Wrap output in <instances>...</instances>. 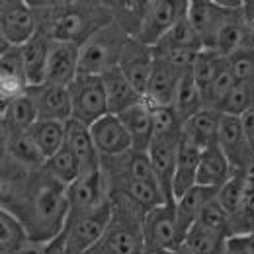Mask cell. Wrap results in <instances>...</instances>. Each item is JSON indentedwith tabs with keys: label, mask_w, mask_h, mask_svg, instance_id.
Wrapping results in <instances>:
<instances>
[{
	"label": "cell",
	"mask_w": 254,
	"mask_h": 254,
	"mask_svg": "<svg viewBox=\"0 0 254 254\" xmlns=\"http://www.w3.org/2000/svg\"><path fill=\"white\" fill-rule=\"evenodd\" d=\"M0 209L24 223L33 245L47 247L61 237L70 203L66 186L53 180L43 168L30 170L2 157Z\"/></svg>",
	"instance_id": "obj_1"
},
{
	"label": "cell",
	"mask_w": 254,
	"mask_h": 254,
	"mask_svg": "<svg viewBox=\"0 0 254 254\" xmlns=\"http://www.w3.org/2000/svg\"><path fill=\"white\" fill-rule=\"evenodd\" d=\"M30 4L37 32L53 41L82 45L90 35L114 22L106 0H41Z\"/></svg>",
	"instance_id": "obj_2"
},
{
	"label": "cell",
	"mask_w": 254,
	"mask_h": 254,
	"mask_svg": "<svg viewBox=\"0 0 254 254\" xmlns=\"http://www.w3.org/2000/svg\"><path fill=\"white\" fill-rule=\"evenodd\" d=\"M112 219L102 239L86 254H141L145 249V215L129 195L110 193Z\"/></svg>",
	"instance_id": "obj_3"
},
{
	"label": "cell",
	"mask_w": 254,
	"mask_h": 254,
	"mask_svg": "<svg viewBox=\"0 0 254 254\" xmlns=\"http://www.w3.org/2000/svg\"><path fill=\"white\" fill-rule=\"evenodd\" d=\"M129 39L116 22H110L80 45V74L102 76L120 64Z\"/></svg>",
	"instance_id": "obj_4"
},
{
	"label": "cell",
	"mask_w": 254,
	"mask_h": 254,
	"mask_svg": "<svg viewBox=\"0 0 254 254\" xmlns=\"http://www.w3.org/2000/svg\"><path fill=\"white\" fill-rule=\"evenodd\" d=\"M112 219V201L94 209H70L59 241L70 254H86L106 233Z\"/></svg>",
	"instance_id": "obj_5"
},
{
	"label": "cell",
	"mask_w": 254,
	"mask_h": 254,
	"mask_svg": "<svg viewBox=\"0 0 254 254\" xmlns=\"http://www.w3.org/2000/svg\"><path fill=\"white\" fill-rule=\"evenodd\" d=\"M68 94L72 106V120L82 126L92 127L98 120L110 114L102 76L78 74L68 86Z\"/></svg>",
	"instance_id": "obj_6"
},
{
	"label": "cell",
	"mask_w": 254,
	"mask_h": 254,
	"mask_svg": "<svg viewBox=\"0 0 254 254\" xmlns=\"http://www.w3.org/2000/svg\"><path fill=\"white\" fill-rule=\"evenodd\" d=\"M102 174H104V180L108 184V191L120 190L122 186H126L129 182H135V180L157 182L149 153L147 151H135V149L122 153L118 157L102 159Z\"/></svg>",
	"instance_id": "obj_7"
},
{
	"label": "cell",
	"mask_w": 254,
	"mask_h": 254,
	"mask_svg": "<svg viewBox=\"0 0 254 254\" xmlns=\"http://www.w3.org/2000/svg\"><path fill=\"white\" fill-rule=\"evenodd\" d=\"M37 33L32 4L26 0L0 2V51L14 45L22 47Z\"/></svg>",
	"instance_id": "obj_8"
},
{
	"label": "cell",
	"mask_w": 254,
	"mask_h": 254,
	"mask_svg": "<svg viewBox=\"0 0 254 254\" xmlns=\"http://www.w3.org/2000/svg\"><path fill=\"white\" fill-rule=\"evenodd\" d=\"M190 0H151L145 22L135 39L149 47H157L160 39L172 30V26L186 16Z\"/></svg>",
	"instance_id": "obj_9"
},
{
	"label": "cell",
	"mask_w": 254,
	"mask_h": 254,
	"mask_svg": "<svg viewBox=\"0 0 254 254\" xmlns=\"http://www.w3.org/2000/svg\"><path fill=\"white\" fill-rule=\"evenodd\" d=\"M182 245L184 241L178 227L176 201H166L145 215V247L176 251Z\"/></svg>",
	"instance_id": "obj_10"
},
{
	"label": "cell",
	"mask_w": 254,
	"mask_h": 254,
	"mask_svg": "<svg viewBox=\"0 0 254 254\" xmlns=\"http://www.w3.org/2000/svg\"><path fill=\"white\" fill-rule=\"evenodd\" d=\"M186 72H190V70H184L155 53L153 72H151V78H149V84L145 90L147 104L153 108L172 106L176 92H178V86H180L182 78L186 76Z\"/></svg>",
	"instance_id": "obj_11"
},
{
	"label": "cell",
	"mask_w": 254,
	"mask_h": 254,
	"mask_svg": "<svg viewBox=\"0 0 254 254\" xmlns=\"http://www.w3.org/2000/svg\"><path fill=\"white\" fill-rule=\"evenodd\" d=\"M78 74H80V45L68 41H53L43 84L68 88Z\"/></svg>",
	"instance_id": "obj_12"
},
{
	"label": "cell",
	"mask_w": 254,
	"mask_h": 254,
	"mask_svg": "<svg viewBox=\"0 0 254 254\" xmlns=\"http://www.w3.org/2000/svg\"><path fill=\"white\" fill-rule=\"evenodd\" d=\"M153 64H155V47H149L141 43L139 39L129 37L118 68L143 96H145L151 72H153Z\"/></svg>",
	"instance_id": "obj_13"
},
{
	"label": "cell",
	"mask_w": 254,
	"mask_h": 254,
	"mask_svg": "<svg viewBox=\"0 0 254 254\" xmlns=\"http://www.w3.org/2000/svg\"><path fill=\"white\" fill-rule=\"evenodd\" d=\"M229 10L231 8H225L219 0H190L188 2V20L195 28V32L199 33L205 49L215 47L217 33L221 30Z\"/></svg>",
	"instance_id": "obj_14"
},
{
	"label": "cell",
	"mask_w": 254,
	"mask_h": 254,
	"mask_svg": "<svg viewBox=\"0 0 254 254\" xmlns=\"http://www.w3.org/2000/svg\"><path fill=\"white\" fill-rule=\"evenodd\" d=\"M217 145L223 149L227 159L231 160L235 170H245L249 166V162L254 159V151L249 145V139L245 135V127H243L241 118L221 114Z\"/></svg>",
	"instance_id": "obj_15"
},
{
	"label": "cell",
	"mask_w": 254,
	"mask_h": 254,
	"mask_svg": "<svg viewBox=\"0 0 254 254\" xmlns=\"http://www.w3.org/2000/svg\"><path fill=\"white\" fill-rule=\"evenodd\" d=\"M180 143L182 139H153L149 147L153 172H155L160 190L164 191L166 201H176L174 199V172H176Z\"/></svg>",
	"instance_id": "obj_16"
},
{
	"label": "cell",
	"mask_w": 254,
	"mask_h": 254,
	"mask_svg": "<svg viewBox=\"0 0 254 254\" xmlns=\"http://www.w3.org/2000/svg\"><path fill=\"white\" fill-rule=\"evenodd\" d=\"M90 133H92L94 145L102 159L118 157L133 149L131 137L127 133L124 122L120 120V116H114V114L104 116L90 127Z\"/></svg>",
	"instance_id": "obj_17"
},
{
	"label": "cell",
	"mask_w": 254,
	"mask_h": 254,
	"mask_svg": "<svg viewBox=\"0 0 254 254\" xmlns=\"http://www.w3.org/2000/svg\"><path fill=\"white\" fill-rule=\"evenodd\" d=\"M28 94L35 104L39 120H51V122H63V124L72 120L68 88L39 84V86H30Z\"/></svg>",
	"instance_id": "obj_18"
},
{
	"label": "cell",
	"mask_w": 254,
	"mask_h": 254,
	"mask_svg": "<svg viewBox=\"0 0 254 254\" xmlns=\"http://www.w3.org/2000/svg\"><path fill=\"white\" fill-rule=\"evenodd\" d=\"M66 193L70 209H94L110 201V191L102 170L80 174V178L66 188Z\"/></svg>",
	"instance_id": "obj_19"
},
{
	"label": "cell",
	"mask_w": 254,
	"mask_h": 254,
	"mask_svg": "<svg viewBox=\"0 0 254 254\" xmlns=\"http://www.w3.org/2000/svg\"><path fill=\"white\" fill-rule=\"evenodd\" d=\"M102 82H104V90L108 98V110L114 116H120L127 110L135 108L137 104L145 102V96L127 80V76L118 66L104 72Z\"/></svg>",
	"instance_id": "obj_20"
},
{
	"label": "cell",
	"mask_w": 254,
	"mask_h": 254,
	"mask_svg": "<svg viewBox=\"0 0 254 254\" xmlns=\"http://www.w3.org/2000/svg\"><path fill=\"white\" fill-rule=\"evenodd\" d=\"M64 145L78 159L80 166H82V174L84 172H98V170H102V157H100V153L96 149L90 127L82 126V124H78L74 120L66 122Z\"/></svg>",
	"instance_id": "obj_21"
},
{
	"label": "cell",
	"mask_w": 254,
	"mask_h": 254,
	"mask_svg": "<svg viewBox=\"0 0 254 254\" xmlns=\"http://www.w3.org/2000/svg\"><path fill=\"white\" fill-rule=\"evenodd\" d=\"M219 188H207V186H193L182 197L176 199V215H178V227L182 241L190 233V229L197 223L201 211L217 197Z\"/></svg>",
	"instance_id": "obj_22"
},
{
	"label": "cell",
	"mask_w": 254,
	"mask_h": 254,
	"mask_svg": "<svg viewBox=\"0 0 254 254\" xmlns=\"http://www.w3.org/2000/svg\"><path fill=\"white\" fill-rule=\"evenodd\" d=\"M233 174L235 168L217 143L201 151L199 168H197V186L221 188Z\"/></svg>",
	"instance_id": "obj_23"
},
{
	"label": "cell",
	"mask_w": 254,
	"mask_h": 254,
	"mask_svg": "<svg viewBox=\"0 0 254 254\" xmlns=\"http://www.w3.org/2000/svg\"><path fill=\"white\" fill-rule=\"evenodd\" d=\"M37 110L35 104L26 92L20 98L10 100L8 104H2V114H0V133L10 135V133H26L37 122Z\"/></svg>",
	"instance_id": "obj_24"
},
{
	"label": "cell",
	"mask_w": 254,
	"mask_h": 254,
	"mask_svg": "<svg viewBox=\"0 0 254 254\" xmlns=\"http://www.w3.org/2000/svg\"><path fill=\"white\" fill-rule=\"evenodd\" d=\"M53 39L45 33L37 32L28 43L22 45V59H24V70L30 86H39L45 82V68L51 51Z\"/></svg>",
	"instance_id": "obj_25"
},
{
	"label": "cell",
	"mask_w": 254,
	"mask_h": 254,
	"mask_svg": "<svg viewBox=\"0 0 254 254\" xmlns=\"http://www.w3.org/2000/svg\"><path fill=\"white\" fill-rule=\"evenodd\" d=\"M219 122H221V114L219 112L203 108L201 112H197L195 116H191L190 120L184 122L182 137L188 143L195 145L197 149L203 151V149H207V147L217 143Z\"/></svg>",
	"instance_id": "obj_26"
},
{
	"label": "cell",
	"mask_w": 254,
	"mask_h": 254,
	"mask_svg": "<svg viewBox=\"0 0 254 254\" xmlns=\"http://www.w3.org/2000/svg\"><path fill=\"white\" fill-rule=\"evenodd\" d=\"M120 120L124 122L127 133L131 137L133 149L149 153V147L153 143V110L147 104V100L124 114H120Z\"/></svg>",
	"instance_id": "obj_27"
},
{
	"label": "cell",
	"mask_w": 254,
	"mask_h": 254,
	"mask_svg": "<svg viewBox=\"0 0 254 254\" xmlns=\"http://www.w3.org/2000/svg\"><path fill=\"white\" fill-rule=\"evenodd\" d=\"M245 6V2H243ZM243 6L231 8L227 12V18L223 22L221 30L215 39V51L221 53L223 57H231L233 53L249 47L247 41V30H245V18H243Z\"/></svg>",
	"instance_id": "obj_28"
},
{
	"label": "cell",
	"mask_w": 254,
	"mask_h": 254,
	"mask_svg": "<svg viewBox=\"0 0 254 254\" xmlns=\"http://www.w3.org/2000/svg\"><path fill=\"white\" fill-rule=\"evenodd\" d=\"M201 149L188 143L182 137L178 160H176V172H174V199L182 197L188 190L197 186V168H199Z\"/></svg>",
	"instance_id": "obj_29"
},
{
	"label": "cell",
	"mask_w": 254,
	"mask_h": 254,
	"mask_svg": "<svg viewBox=\"0 0 254 254\" xmlns=\"http://www.w3.org/2000/svg\"><path fill=\"white\" fill-rule=\"evenodd\" d=\"M2 157L16 160L30 170H39L45 164V157L39 153L28 131L2 135Z\"/></svg>",
	"instance_id": "obj_30"
},
{
	"label": "cell",
	"mask_w": 254,
	"mask_h": 254,
	"mask_svg": "<svg viewBox=\"0 0 254 254\" xmlns=\"http://www.w3.org/2000/svg\"><path fill=\"white\" fill-rule=\"evenodd\" d=\"M114 22L129 35L137 37L141 30L151 0H106Z\"/></svg>",
	"instance_id": "obj_31"
},
{
	"label": "cell",
	"mask_w": 254,
	"mask_h": 254,
	"mask_svg": "<svg viewBox=\"0 0 254 254\" xmlns=\"http://www.w3.org/2000/svg\"><path fill=\"white\" fill-rule=\"evenodd\" d=\"M157 51H190V53H199L203 51V41L199 37V33L195 32V28L191 26V22L188 20V12L186 16H182L172 30L166 33L160 43L155 47Z\"/></svg>",
	"instance_id": "obj_32"
},
{
	"label": "cell",
	"mask_w": 254,
	"mask_h": 254,
	"mask_svg": "<svg viewBox=\"0 0 254 254\" xmlns=\"http://www.w3.org/2000/svg\"><path fill=\"white\" fill-rule=\"evenodd\" d=\"M28 133L33 139L35 147L39 149V153L47 160L64 147L66 124H63V122H51V120H37Z\"/></svg>",
	"instance_id": "obj_33"
},
{
	"label": "cell",
	"mask_w": 254,
	"mask_h": 254,
	"mask_svg": "<svg viewBox=\"0 0 254 254\" xmlns=\"http://www.w3.org/2000/svg\"><path fill=\"white\" fill-rule=\"evenodd\" d=\"M227 239H229V235L195 223L190 229V233L186 235L182 247H186L191 254H225L227 253Z\"/></svg>",
	"instance_id": "obj_34"
},
{
	"label": "cell",
	"mask_w": 254,
	"mask_h": 254,
	"mask_svg": "<svg viewBox=\"0 0 254 254\" xmlns=\"http://www.w3.org/2000/svg\"><path fill=\"white\" fill-rule=\"evenodd\" d=\"M33 245L28 229L16 215L6 209H0V254L18 253Z\"/></svg>",
	"instance_id": "obj_35"
},
{
	"label": "cell",
	"mask_w": 254,
	"mask_h": 254,
	"mask_svg": "<svg viewBox=\"0 0 254 254\" xmlns=\"http://www.w3.org/2000/svg\"><path fill=\"white\" fill-rule=\"evenodd\" d=\"M43 170H45L53 180H57L59 184H63L66 188H68L70 184H74V182L80 178V174H82L80 162H78V159L74 157V153H72L66 145H64L59 153H55L51 159L45 160Z\"/></svg>",
	"instance_id": "obj_36"
},
{
	"label": "cell",
	"mask_w": 254,
	"mask_h": 254,
	"mask_svg": "<svg viewBox=\"0 0 254 254\" xmlns=\"http://www.w3.org/2000/svg\"><path fill=\"white\" fill-rule=\"evenodd\" d=\"M225 64H227V57H223L215 49L199 51V55L193 63V68H191V76L201 92L217 78V74L225 68Z\"/></svg>",
	"instance_id": "obj_37"
},
{
	"label": "cell",
	"mask_w": 254,
	"mask_h": 254,
	"mask_svg": "<svg viewBox=\"0 0 254 254\" xmlns=\"http://www.w3.org/2000/svg\"><path fill=\"white\" fill-rule=\"evenodd\" d=\"M172 108L178 112V116L186 122L190 120L191 116H195L197 112L203 110V98H201V90L197 88L193 76H191V70L186 72V76L182 78L180 86H178V92L174 98V104Z\"/></svg>",
	"instance_id": "obj_38"
},
{
	"label": "cell",
	"mask_w": 254,
	"mask_h": 254,
	"mask_svg": "<svg viewBox=\"0 0 254 254\" xmlns=\"http://www.w3.org/2000/svg\"><path fill=\"white\" fill-rule=\"evenodd\" d=\"M153 139H182L184 120L178 116V112L168 108H153Z\"/></svg>",
	"instance_id": "obj_39"
},
{
	"label": "cell",
	"mask_w": 254,
	"mask_h": 254,
	"mask_svg": "<svg viewBox=\"0 0 254 254\" xmlns=\"http://www.w3.org/2000/svg\"><path fill=\"white\" fill-rule=\"evenodd\" d=\"M254 108V82H237L219 108V114L243 118Z\"/></svg>",
	"instance_id": "obj_40"
},
{
	"label": "cell",
	"mask_w": 254,
	"mask_h": 254,
	"mask_svg": "<svg viewBox=\"0 0 254 254\" xmlns=\"http://www.w3.org/2000/svg\"><path fill=\"white\" fill-rule=\"evenodd\" d=\"M254 233V182L247 178V193L239 209L229 217V237Z\"/></svg>",
	"instance_id": "obj_41"
},
{
	"label": "cell",
	"mask_w": 254,
	"mask_h": 254,
	"mask_svg": "<svg viewBox=\"0 0 254 254\" xmlns=\"http://www.w3.org/2000/svg\"><path fill=\"white\" fill-rule=\"evenodd\" d=\"M245 193H247V176H245L243 170H235V174L217 191V201L223 205V209L229 213V217L239 209Z\"/></svg>",
	"instance_id": "obj_42"
},
{
	"label": "cell",
	"mask_w": 254,
	"mask_h": 254,
	"mask_svg": "<svg viewBox=\"0 0 254 254\" xmlns=\"http://www.w3.org/2000/svg\"><path fill=\"white\" fill-rule=\"evenodd\" d=\"M0 78L20 80V82L28 84L26 70H24V59H22V47L10 45L0 51Z\"/></svg>",
	"instance_id": "obj_43"
},
{
	"label": "cell",
	"mask_w": 254,
	"mask_h": 254,
	"mask_svg": "<svg viewBox=\"0 0 254 254\" xmlns=\"http://www.w3.org/2000/svg\"><path fill=\"white\" fill-rule=\"evenodd\" d=\"M227 61L237 82H254V47H245L233 53Z\"/></svg>",
	"instance_id": "obj_44"
},
{
	"label": "cell",
	"mask_w": 254,
	"mask_h": 254,
	"mask_svg": "<svg viewBox=\"0 0 254 254\" xmlns=\"http://www.w3.org/2000/svg\"><path fill=\"white\" fill-rule=\"evenodd\" d=\"M197 223L203 225V227H207V229H213V231H219V233L229 235V213L223 209V205L217 201V197L201 211Z\"/></svg>",
	"instance_id": "obj_45"
},
{
	"label": "cell",
	"mask_w": 254,
	"mask_h": 254,
	"mask_svg": "<svg viewBox=\"0 0 254 254\" xmlns=\"http://www.w3.org/2000/svg\"><path fill=\"white\" fill-rule=\"evenodd\" d=\"M227 254H254V233L231 235L227 239Z\"/></svg>",
	"instance_id": "obj_46"
},
{
	"label": "cell",
	"mask_w": 254,
	"mask_h": 254,
	"mask_svg": "<svg viewBox=\"0 0 254 254\" xmlns=\"http://www.w3.org/2000/svg\"><path fill=\"white\" fill-rule=\"evenodd\" d=\"M243 18H245V30H247L249 47H254V0H245Z\"/></svg>",
	"instance_id": "obj_47"
},
{
	"label": "cell",
	"mask_w": 254,
	"mask_h": 254,
	"mask_svg": "<svg viewBox=\"0 0 254 254\" xmlns=\"http://www.w3.org/2000/svg\"><path fill=\"white\" fill-rule=\"evenodd\" d=\"M241 120H243V127H245V135L249 139V145H251V149L254 151V108L249 114H245Z\"/></svg>",
	"instance_id": "obj_48"
},
{
	"label": "cell",
	"mask_w": 254,
	"mask_h": 254,
	"mask_svg": "<svg viewBox=\"0 0 254 254\" xmlns=\"http://www.w3.org/2000/svg\"><path fill=\"white\" fill-rule=\"evenodd\" d=\"M43 254H70V253L66 251V247H64L59 239H55L53 243H49L47 247H43Z\"/></svg>",
	"instance_id": "obj_49"
},
{
	"label": "cell",
	"mask_w": 254,
	"mask_h": 254,
	"mask_svg": "<svg viewBox=\"0 0 254 254\" xmlns=\"http://www.w3.org/2000/svg\"><path fill=\"white\" fill-rule=\"evenodd\" d=\"M10 254H43V247H39V245H30V247H26V249H22V251H18V253H10Z\"/></svg>",
	"instance_id": "obj_50"
},
{
	"label": "cell",
	"mask_w": 254,
	"mask_h": 254,
	"mask_svg": "<svg viewBox=\"0 0 254 254\" xmlns=\"http://www.w3.org/2000/svg\"><path fill=\"white\" fill-rule=\"evenodd\" d=\"M141 254H172V251H162V249H153V247H145Z\"/></svg>",
	"instance_id": "obj_51"
},
{
	"label": "cell",
	"mask_w": 254,
	"mask_h": 254,
	"mask_svg": "<svg viewBox=\"0 0 254 254\" xmlns=\"http://www.w3.org/2000/svg\"><path fill=\"white\" fill-rule=\"evenodd\" d=\"M243 172H245V176H247L249 180H253V182H254V159L249 162V166H247Z\"/></svg>",
	"instance_id": "obj_52"
},
{
	"label": "cell",
	"mask_w": 254,
	"mask_h": 254,
	"mask_svg": "<svg viewBox=\"0 0 254 254\" xmlns=\"http://www.w3.org/2000/svg\"><path fill=\"white\" fill-rule=\"evenodd\" d=\"M172 254H191L186 247H180V249H176V251H172Z\"/></svg>",
	"instance_id": "obj_53"
},
{
	"label": "cell",
	"mask_w": 254,
	"mask_h": 254,
	"mask_svg": "<svg viewBox=\"0 0 254 254\" xmlns=\"http://www.w3.org/2000/svg\"><path fill=\"white\" fill-rule=\"evenodd\" d=\"M225 254H227V253H225Z\"/></svg>",
	"instance_id": "obj_54"
}]
</instances>
